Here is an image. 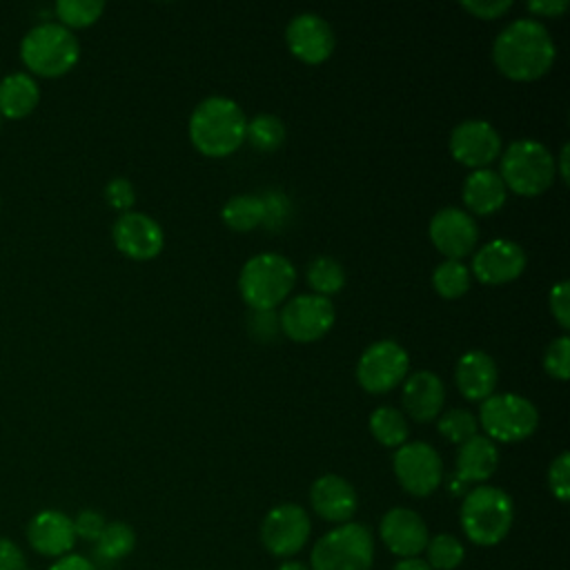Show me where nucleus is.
I'll return each instance as SVG.
<instances>
[{
    "mask_svg": "<svg viewBox=\"0 0 570 570\" xmlns=\"http://www.w3.org/2000/svg\"><path fill=\"white\" fill-rule=\"evenodd\" d=\"M247 118L243 109L225 96L205 98L189 118V138L205 156H227L245 142Z\"/></svg>",
    "mask_w": 570,
    "mask_h": 570,
    "instance_id": "2",
    "label": "nucleus"
},
{
    "mask_svg": "<svg viewBox=\"0 0 570 570\" xmlns=\"http://www.w3.org/2000/svg\"><path fill=\"white\" fill-rule=\"evenodd\" d=\"M111 234L116 247L134 261L154 258L165 243L160 225L142 212H122L116 218Z\"/></svg>",
    "mask_w": 570,
    "mask_h": 570,
    "instance_id": "16",
    "label": "nucleus"
},
{
    "mask_svg": "<svg viewBox=\"0 0 570 570\" xmlns=\"http://www.w3.org/2000/svg\"><path fill=\"white\" fill-rule=\"evenodd\" d=\"M0 570H29L24 552L7 537H0Z\"/></svg>",
    "mask_w": 570,
    "mask_h": 570,
    "instance_id": "41",
    "label": "nucleus"
},
{
    "mask_svg": "<svg viewBox=\"0 0 570 570\" xmlns=\"http://www.w3.org/2000/svg\"><path fill=\"white\" fill-rule=\"evenodd\" d=\"M528 9L537 16H561L568 9V0H530Z\"/></svg>",
    "mask_w": 570,
    "mask_h": 570,
    "instance_id": "44",
    "label": "nucleus"
},
{
    "mask_svg": "<svg viewBox=\"0 0 570 570\" xmlns=\"http://www.w3.org/2000/svg\"><path fill=\"white\" fill-rule=\"evenodd\" d=\"M80 56L76 36L60 22H42L27 31L20 42V58L29 71L56 78L67 73Z\"/></svg>",
    "mask_w": 570,
    "mask_h": 570,
    "instance_id": "6",
    "label": "nucleus"
},
{
    "mask_svg": "<svg viewBox=\"0 0 570 570\" xmlns=\"http://www.w3.org/2000/svg\"><path fill=\"white\" fill-rule=\"evenodd\" d=\"M543 365H546V372L552 379L566 381L570 376V338L566 334L554 338L548 345L546 356H543Z\"/></svg>",
    "mask_w": 570,
    "mask_h": 570,
    "instance_id": "35",
    "label": "nucleus"
},
{
    "mask_svg": "<svg viewBox=\"0 0 570 570\" xmlns=\"http://www.w3.org/2000/svg\"><path fill=\"white\" fill-rule=\"evenodd\" d=\"M265 218H267V203L258 196L240 194L229 198L223 207L225 225L236 232H249L258 227Z\"/></svg>",
    "mask_w": 570,
    "mask_h": 570,
    "instance_id": "26",
    "label": "nucleus"
},
{
    "mask_svg": "<svg viewBox=\"0 0 570 570\" xmlns=\"http://www.w3.org/2000/svg\"><path fill=\"white\" fill-rule=\"evenodd\" d=\"M307 283L314 289V294L327 298L330 294H336L343 287L345 272L338 261L330 256H318L307 267Z\"/></svg>",
    "mask_w": 570,
    "mask_h": 570,
    "instance_id": "29",
    "label": "nucleus"
},
{
    "mask_svg": "<svg viewBox=\"0 0 570 570\" xmlns=\"http://www.w3.org/2000/svg\"><path fill=\"white\" fill-rule=\"evenodd\" d=\"M454 379L456 387L468 401H485L497 387L499 370L490 354L481 350H470L459 358Z\"/></svg>",
    "mask_w": 570,
    "mask_h": 570,
    "instance_id": "21",
    "label": "nucleus"
},
{
    "mask_svg": "<svg viewBox=\"0 0 570 570\" xmlns=\"http://www.w3.org/2000/svg\"><path fill=\"white\" fill-rule=\"evenodd\" d=\"M452 156L472 169H485L501 154V136L485 120H463L450 134Z\"/></svg>",
    "mask_w": 570,
    "mask_h": 570,
    "instance_id": "13",
    "label": "nucleus"
},
{
    "mask_svg": "<svg viewBox=\"0 0 570 570\" xmlns=\"http://www.w3.org/2000/svg\"><path fill=\"white\" fill-rule=\"evenodd\" d=\"M481 428L490 441L512 443L528 439L539 423L534 403L519 394H492L481 403Z\"/></svg>",
    "mask_w": 570,
    "mask_h": 570,
    "instance_id": "8",
    "label": "nucleus"
},
{
    "mask_svg": "<svg viewBox=\"0 0 570 570\" xmlns=\"http://www.w3.org/2000/svg\"><path fill=\"white\" fill-rule=\"evenodd\" d=\"M312 523L307 512L296 503L272 508L261 523V541L274 557H292L307 543Z\"/></svg>",
    "mask_w": 570,
    "mask_h": 570,
    "instance_id": "11",
    "label": "nucleus"
},
{
    "mask_svg": "<svg viewBox=\"0 0 570 570\" xmlns=\"http://www.w3.org/2000/svg\"><path fill=\"white\" fill-rule=\"evenodd\" d=\"M136 546V532L125 521H111L105 525L102 534L96 541V557L102 561H120L125 559Z\"/></svg>",
    "mask_w": 570,
    "mask_h": 570,
    "instance_id": "27",
    "label": "nucleus"
},
{
    "mask_svg": "<svg viewBox=\"0 0 570 570\" xmlns=\"http://www.w3.org/2000/svg\"><path fill=\"white\" fill-rule=\"evenodd\" d=\"M512 7L510 0H463L461 9L481 20H494Z\"/></svg>",
    "mask_w": 570,
    "mask_h": 570,
    "instance_id": "39",
    "label": "nucleus"
},
{
    "mask_svg": "<svg viewBox=\"0 0 570 570\" xmlns=\"http://www.w3.org/2000/svg\"><path fill=\"white\" fill-rule=\"evenodd\" d=\"M428 566L432 570H454L465 559V548L454 534H436L425 546Z\"/></svg>",
    "mask_w": 570,
    "mask_h": 570,
    "instance_id": "31",
    "label": "nucleus"
},
{
    "mask_svg": "<svg viewBox=\"0 0 570 570\" xmlns=\"http://www.w3.org/2000/svg\"><path fill=\"white\" fill-rule=\"evenodd\" d=\"M40 100L38 82L24 73L16 71L2 78L0 82V116L4 118H24L29 116Z\"/></svg>",
    "mask_w": 570,
    "mask_h": 570,
    "instance_id": "25",
    "label": "nucleus"
},
{
    "mask_svg": "<svg viewBox=\"0 0 570 570\" xmlns=\"http://www.w3.org/2000/svg\"><path fill=\"white\" fill-rule=\"evenodd\" d=\"M27 541L38 554L60 559L69 554L76 543L73 521L60 510H42L31 517L27 525Z\"/></svg>",
    "mask_w": 570,
    "mask_h": 570,
    "instance_id": "19",
    "label": "nucleus"
},
{
    "mask_svg": "<svg viewBox=\"0 0 570 570\" xmlns=\"http://www.w3.org/2000/svg\"><path fill=\"white\" fill-rule=\"evenodd\" d=\"M392 570H432V568L421 557H407V559H399Z\"/></svg>",
    "mask_w": 570,
    "mask_h": 570,
    "instance_id": "45",
    "label": "nucleus"
},
{
    "mask_svg": "<svg viewBox=\"0 0 570 570\" xmlns=\"http://www.w3.org/2000/svg\"><path fill=\"white\" fill-rule=\"evenodd\" d=\"M445 387L434 372H414L403 385V405L416 421H432L443 410Z\"/></svg>",
    "mask_w": 570,
    "mask_h": 570,
    "instance_id": "22",
    "label": "nucleus"
},
{
    "mask_svg": "<svg viewBox=\"0 0 570 570\" xmlns=\"http://www.w3.org/2000/svg\"><path fill=\"white\" fill-rule=\"evenodd\" d=\"M570 296H568V281H559L550 289V312L559 321L563 330L570 327Z\"/></svg>",
    "mask_w": 570,
    "mask_h": 570,
    "instance_id": "40",
    "label": "nucleus"
},
{
    "mask_svg": "<svg viewBox=\"0 0 570 570\" xmlns=\"http://www.w3.org/2000/svg\"><path fill=\"white\" fill-rule=\"evenodd\" d=\"M73 521V532H76V539L80 537V539H85V541H98V537L102 534V530H105V525H107V521H105V517L100 514V512H96V510H80L78 514H76V519H71Z\"/></svg>",
    "mask_w": 570,
    "mask_h": 570,
    "instance_id": "38",
    "label": "nucleus"
},
{
    "mask_svg": "<svg viewBox=\"0 0 570 570\" xmlns=\"http://www.w3.org/2000/svg\"><path fill=\"white\" fill-rule=\"evenodd\" d=\"M430 238L445 258L461 261L474 249L479 229L468 212L459 207H443L430 220Z\"/></svg>",
    "mask_w": 570,
    "mask_h": 570,
    "instance_id": "14",
    "label": "nucleus"
},
{
    "mask_svg": "<svg viewBox=\"0 0 570 570\" xmlns=\"http://www.w3.org/2000/svg\"><path fill=\"white\" fill-rule=\"evenodd\" d=\"M287 49L307 65H318L334 51L332 27L316 13H298L285 29Z\"/></svg>",
    "mask_w": 570,
    "mask_h": 570,
    "instance_id": "17",
    "label": "nucleus"
},
{
    "mask_svg": "<svg viewBox=\"0 0 570 570\" xmlns=\"http://www.w3.org/2000/svg\"><path fill=\"white\" fill-rule=\"evenodd\" d=\"M432 285L443 298H459L470 287V269L461 261L445 258L432 274Z\"/></svg>",
    "mask_w": 570,
    "mask_h": 570,
    "instance_id": "32",
    "label": "nucleus"
},
{
    "mask_svg": "<svg viewBox=\"0 0 570 570\" xmlns=\"http://www.w3.org/2000/svg\"><path fill=\"white\" fill-rule=\"evenodd\" d=\"M410 367L407 352L394 341L372 343L358 358L356 379L365 392L383 394L399 385Z\"/></svg>",
    "mask_w": 570,
    "mask_h": 570,
    "instance_id": "10",
    "label": "nucleus"
},
{
    "mask_svg": "<svg viewBox=\"0 0 570 570\" xmlns=\"http://www.w3.org/2000/svg\"><path fill=\"white\" fill-rule=\"evenodd\" d=\"M559 165H561V178L568 183V145H563V147H561Z\"/></svg>",
    "mask_w": 570,
    "mask_h": 570,
    "instance_id": "46",
    "label": "nucleus"
},
{
    "mask_svg": "<svg viewBox=\"0 0 570 570\" xmlns=\"http://www.w3.org/2000/svg\"><path fill=\"white\" fill-rule=\"evenodd\" d=\"M309 503L314 512L330 523H347L358 505L356 490L338 474H323L309 488Z\"/></svg>",
    "mask_w": 570,
    "mask_h": 570,
    "instance_id": "20",
    "label": "nucleus"
},
{
    "mask_svg": "<svg viewBox=\"0 0 570 570\" xmlns=\"http://www.w3.org/2000/svg\"><path fill=\"white\" fill-rule=\"evenodd\" d=\"M374 537L363 523H341L312 548L309 570H372Z\"/></svg>",
    "mask_w": 570,
    "mask_h": 570,
    "instance_id": "5",
    "label": "nucleus"
},
{
    "mask_svg": "<svg viewBox=\"0 0 570 570\" xmlns=\"http://www.w3.org/2000/svg\"><path fill=\"white\" fill-rule=\"evenodd\" d=\"M557 49L548 29L532 18L510 22L492 45L497 69L512 80L541 78L554 62Z\"/></svg>",
    "mask_w": 570,
    "mask_h": 570,
    "instance_id": "1",
    "label": "nucleus"
},
{
    "mask_svg": "<svg viewBox=\"0 0 570 570\" xmlns=\"http://www.w3.org/2000/svg\"><path fill=\"white\" fill-rule=\"evenodd\" d=\"M278 570H309L305 563H301V561H294V559H289V561H283L281 566H278Z\"/></svg>",
    "mask_w": 570,
    "mask_h": 570,
    "instance_id": "47",
    "label": "nucleus"
},
{
    "mask_svg": "<svg viewBox=\"0 0 570 570\" xmlns=\"http://www.w3.org/2000/svg\"><path fill=\"white\" fill-rule=\"evenodd\" d=\"M514 521V503L510 494L494 485L472 488L461 503V528L474 546L501 543Z\"/></svg>",
    "mask_w": 570,
    "mask_h": 570,
    "instance_id": "3",
    "label": "nucleus"
},
{
    "mask_svg": "<svg viewBox=\"0 0 570 570\" xmlns=\"http://www.w3.org/2000/svg\"><path fill=\"white\" fill-rule=\"evenodd\" d=\"M105 200H107L114 209H118V212H129L131 205H134V200H136L134 185H131L127 178H122V176L111 178V180L107 183V187H105Z\"/></svg>",
    "mask_w": 570,
    "mask_h": 570,
    "instance_id": "37",
    "label": "nucleus"
},
{
    "mask_svg": "<svg viewBox=\"0 0 570 570\" xmlns=\"http://www.w3.org/2000/svg\"><path fill=\"white\" fill-rule=\"evenodd\" d=\"M102 9L105 4L100 0H58L56 2V16L60 24L67 27L69 31L94 24L100 18Z\"/></svg>",
    "mask_w": 570,
    "mask_h": 570,
    "instance_id": "33",
    "label": "nucleus"
},
{
    "mask_svg": "<svg viewBox=\"0 0 570 570\" xmlns=\"http://www.w3.org/2000/svg\"><path fill=\"white\" fill-rule=\"evenodd\" d=\"M379 537L385 548L399 559L419 557L430 541L423 517L410 508L387 510L379 523Z\"/></svg>",
    "mask_w": 570,
    "mask_h": 570,
    "instance_id": "15",
    "label": "nucleus"
},
{
    "mask_svg": "<svg viewBox=\"0 0 570 570\" xmlns=\"http://www.w3.org/2000/svg\"><path fill=\"white\" fill-rule=\"evenodd\" d=\"M49 570H96V563L89 561V559L82 557V554H71V552H69V554L56 559V561L49 566Z\"/></svg>",
    "mask_w": 570,
    "mask_h": 570,
    "instance_id": "43",
    "label": "nucleus"
},
{
    "mask_svg": "<svg viewBox=\"0 0 570 570\" xmlns=\"http://www.w3.org/2000/svg\"><path fill=\"white\" fill-rule=\"evenodd\" d=\"M499 465V450L488 436L474 434L459 445L456 452V481L481 483L488 481Z\"/></svg>",
    "mask_w": 570,
    "mask_h": 570,
    "instance_id": "23",
    "label": "nucleus"
},
{
    "mask_svg": "<svg viewBox=\"0 0 570 570\" xmlns=\"http://www.w3.org/2000/svg\"><path fill=\"white\" fill-rule=\"evenodd\" d=\"M245 138L261 151H274L285 140V125L278 116L258 114L247 122Z\"/></svg>",
    "mask_w": 570,
    "mask_h": 570,
    "instance_id": "30",
    "label": "nucleus"
},
{
    "mask_svg": "<svg viewBox=\"0 0 570 570\" xmlns=\"http://www.w3.org/2000/svg\"><path fill=\"white\" fill-rule=\"evenodd\" d=\"M254 318H252V332L265 341V338H274L276 334V327H278V321L274 316V309H267V312H256L254 309Z\"/></svg>",
    "mask_w": 570,
    "mask_h": 570,
    "instance_id": "42",
    "label": "nucleus"
},
{
    "mask_svg": "<svg viewBox=\"0 0 570 570\" xmlns=\"http://www.w3.org/2000/svg\"><path fill=\"white\" fill-rule=\"evenodd\" d=\"M392 465L401 488L414 497L432 494L443 481L441 456L432 445L423 441H410L399 445Z\"/></svg>",
    "mask_w": 570,
    "mask_h": 570,
    "instance_id": "9",
    "label": "nucleus"
},
{
    "mask_svg": "<svg viewBox=\"0 0 570 570\" xmlns=\"http://www.w3.org/2000/svg\"><path fill=\"white\" fill-rule=\"evenodd\" d=\"M370 430L374 439L387 448H399L407 443V434H410L405 416L390 405L374 410V414L370 416Z\"/></svg>",
    "mask_w": 570,
    "mask_h": 570,
    "instance_id": "28",
    "label": "nucleus"
},
{
    "mask_svg": "<svg viewBox=\"0 0 570 570\" xmlns=\"http://www.w3.org/2000/svg\"><path fill=\"white\" fill-rule=\"evenodd\" d=\"M525 269L521 245L508 238H494L474 254L472 274L485 285H503L514 281Z\"/></svg>",
    "mask_w": 570,
    "mask_h": 570,
    "instance_id": "18",
    "label": "nucleus"
},
{
    "mask_svg": "<svg viewBox=\"0 0 570 570\" xmlns=\"http://www.w3.org/2000/svg\"><path fill=\"white\" fill-rule=\"evenodd\" d=\"M505 185L499 176V171L485 167L474 169L465 183H463V203L470 212L488 216L494 214L505 203Z\"/></svg>",
    "mask_w": 570,
    "mask_h": 570,
    "instance_id": "24",
    "label": "nucleus"
},
{
    "mask_svg": "<svg viewBox=\"0 0 570 570\" xmlns=\"http://www.w3.org/2000/svg\"><path fill=\"white\" fill-rule=\"evenodd\" d=\"M296 283L294 265L281 254H256L252 256L238 276L243 301L256 309L267 312L281 305Z\"/></svg>",
    "mask_w": 570,
    "mask_h": 570,
    "instance_id": "4",
    "label": "nucleus"
},
{
    "mask_svg": "<svg viewBox=\"0 0 570 570\" xmlns=\"http://www.w3.org/2000/svg\"><path fill=\"white\" fill-rule=\"evenodd\" d=\"M548 485L559 501L570 499V454L561 452L548 468Z\"/></svg>",
    "mask_w": 570,
    "mask_h": 570,
    "instance_id": "36",
    "label": "nucleus"
},
{
    "mask_svg": "<svg viewBox=\"0 0 570 570\" xmlns=\"http://www.w3.org/2000/svg\"><path fill=\"white\" fill-rule=\"evenodd\" d=\"M476 428H479V421L468 412V410H461V407H454V410H448L441 419H439V432L452 441V443H465L468 439H472L476 434Z\"/></svg>",
    "mask_w": 570,
    "mask_h": 570,
    "instance_id": "34",
    "label": "nucleus"
},
{
    "mask_svg": "<svg viewBox=\"0 0 570 570\" xmlns=\"http://www.w3.org/2000/svg\"><path fill=\"white\" fill-rule=\"evenodd\" d=\"M334 323V305L318 294H301L285 303L281 312L283 332L296 343H312L330 332Z\"/></svg>",
    "mask_w": 570,
    "mask_h": 570,
    "instance_id": "12",
    "label": "nucleus"
},
{
    "mask_svg": "<svg viewBox=\"0 0 570 570\" xmlns=\"http://www.w3.org/2000/svg\"><path fill=\"white\" fill-rule=\"evenodd\" d=\"M557 174L552 154L539 140H517L501 156V180L505 189H512L519 196H539L543 194Z\"/></svg>",
    "mask_w": 570,
    "mask_h": 570,
    "instance_id": "7",
    "label": "nucleus"
}]
</instances>
